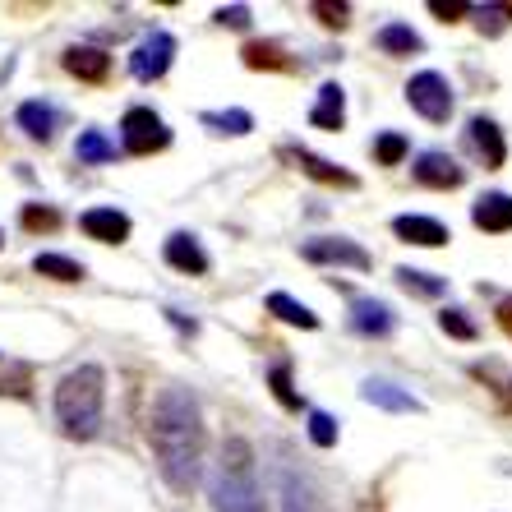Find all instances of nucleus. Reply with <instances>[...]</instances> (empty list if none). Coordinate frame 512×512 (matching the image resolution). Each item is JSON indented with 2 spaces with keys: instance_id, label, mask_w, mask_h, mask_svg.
<instances>
[{
  "instance_id": "f257e3e1",
  "label": "nucleus",
  "mask_w": 512,
  "mask_h": 512,
  "mask_svg": "<svg viewBox=\"0 0 512 512\" xmlns=\"http://www.w3.org/2000/svg\"><path fill=\"white\" fill-rule=\"evenodd\" d=\"M148 443L176 494H190L203 476V411L190 388L167 383L148 411Z\"/></svg>"
},
{
  "instance_id": "f03ea898",
  "label": "nucleus",
  "mask_w": 512,
  "mask_h": 512,
  "mask_svg": "<svg viewBox=\"0 0 512 512\" xmlns=\"http://www.w3.org/2000/svg\"><path fill=\"white\" fill-rule=\"evenodd\" d=\"M102 406H107V374L97 365H79L60 379L56 388V420L70 439H97L102 429Z\"/></svg>"
},
{
  "instance_id": "7ed1b4c3",
  "label": "nucleus",
  "mask_w": 512,
  "mask_h": 512,
  "mask_svg": "<svg viewBox=\"0 0 512 512\" xmlns=\"http://www.w3.org/2000/svg\"><path fill=\"white\" fill-rule=\"evenodd\" d=\"M213 508L217 512H263L259 485H254V453L245 439L222 443V466L213 480Z\"/></svg>"
},
{
  "instance_id": "20e7f679",
  "label": "nucleus",
  "mask_w": 512,
  "mask_h": 512,
  "mask_svg": "<svg viewBox=\"0 0 512 512\" xmlns=\"http://www.w3.org/2000/svg\"><path fill=\"white\" fill-rule=\"evenodd\" d=\"M120 143H125V153L134 157H153L162 153L171 143V130L162 125V116L148 107H130L125 111V120H120Z\"/></svg>"
},
{
  "instance_id": "39448f33",
  "label": "nucleus",
  "mask_w": 512,
  "mask_h": 512,
  "mask_svg": "<svg viewBox=\"0 0 512 512\" xmlns=\"http://www.w3.org/2000/svg\"><path fill=\"white\" fill-rule=\"evenodd\" d=\"M171 60H176V37H171L167 28H157V33H148L139 47H134L130 74L139 84H157V79L171 70Z\"/></svg>"
},
{
  "instance_id": "423d86ee",
  "label": "nucleus",
  "mask_w": 512,
  "mask_h": 512,
  "mask_svg": "<svg viewBox=\"0 0 512 512\" xmlns=\"http://www.w3.org/2000/svg\"><path fill=\"white\" fill-rule=\"evenodd\" d=\"M406 102H411L425 120H434V125H443V120L453 116V88H448V79L434 70L416 74V79L406 84Z\"/></svg>"
},
{
  "instance_id": "0eeeda50",
  "label": "nucleus",
  "mask_w": 512,
  "mask_h": 512,
  "mask_svg": "<svg viewBox=\"0 0 512 512\" xmlns=\"http://www.w3.org/2000/svg\"><path fill=\"white\" fill-rule=\"evenodd\" d=\"M300 259H310V263H337V268H356V273H370V268H374L370 254L360 250L356 240H346V236L305 240V245H300Z\"/></svg>"
},
{
  "instance_id": "6e6552de",
  "label": "nucleus",
  "mask_w": 512,
  "mask_h": 512,
  "mask_svg": "<svg viewBox=\"0 0 512 512\" xmlns=\"http://www.w3.org/2000/svg\"><path fill=\"white\" fill-rule=\"evenodd\" d=\"M277 157H282V162H291V167H300L310 180H319V185H337V190H356V185H360L351 171L333 167V162H323L319 153H310V148H296V143H282V148H277Z\"/></svg>"
},
{
  "instance_id": "1a4fd4ad",
  "label": "nucleus",
  "mask_w": 512,
  "mask_h": 512,
  "mask_svg": "<svg viewBox=\"0 0 512 512\" xmlns=\"http://www.w3.org/2000/svg\"><path fill=\"white\" fill-rule=\"evenodd\" d=\"M411 176H416L420 185H429V190H457L466 180V171L457 167V157H448V153H420Z\"/></svg>"
},
{
  "instance_id": "9d476101",
  "label": "nucleus",
  "mask_w": 512,
  "mask_h": 512,
  "mask_svg": "<svg viewBox=\"0 0 512 512\" xmlns=\"http://www.w3.org/2000/svg\"><path fill=\"white\" fill-rule=\"evenodd\" d=\"M466 143L476 148V157L485 162V171H499L503 167V157H508V143H503L499 125L485 116H476L471 125H466Z\"/></svg>"
},
{
  "instance_id": "9b49d317",
  "label": "nucleus",
  "mask_w": 512,
  "mask_h": 512,
  "mask_svg": "<svg viewBox=\"0 0 512 512\" xmlns=\"http://www.w3.org/2000/svg\"><path fill=\"white\" fill-rule=\"evenodd\" d=\"M351 328H356L360 337H388L397 328V319L383 300L360 296V300H351Z\"/></svg>"
},
{
  "instance_id": "f8f14e48",
  "label": "nucleus",
  "mask_w": 512,
  "mask_h": 512,
  "mask_svg": "<svg viewBox=\"0 0 512 512\" xmlns=\"http://www.w3.org/2000/svg\"><path fill=\"white\" fill-rule=\"evenodd\" d=\"M79 227H84V236L102 240V245H120V240H130V217L116 213V208H88V213L79 217Z\"/></svg>"
},
{
  "instance_id": "ddd939ff",
  "label": "nucleus",
  "mask_w": 512,
  "mask_h": 512,
  "mask_svg": "<svg viewBox=\"0 0 512 512\" xmlns=\"http://www.w3.org/2000/svg\"><path fill=\"white\" fill-rule=\"evenodd\" d=\"M393 231L406 240V245H425V250H439V245H448V227L443 222H434V217H420V213H402L393 222Z\"/></svg>"
},
{
  "instance_id": "4468645a",
  "label": "nucleus",
  "mask_w": 512,
  "mask_h": 512,
  "mask_svg": "<svg viewBox=\"0 0 512 512\" xmlns=\"http://www.w3.org/2000/svg\"><path fill=\"white\" fill-rule=\"evenodd\" d=\"M471 222H476L480 231H494V236H503V231H512V194H480L476 208H471Z\"/></svg>"
},
{
  "instance_id": "2eb2a0df",
  "label": "nucleus",
  "mask_w": 512,
  "mask_h": 512,
  "mask_svg": "<svg viewBox=\"0 0 512 512\" xmlns=\"http://www.w3.org/2000/svg\"><path fill=\"white\" fill-rule=\"evenodd\" d=\"M65 70H70L74 79H84V84H107L111 56L97 47H70L65 51Z\"/></svg>"
},
{
  "instance_id": "dca6fc26",
  "label": "nucleus",
  "mask_w": 512,
  "mask_h": 512,
  "mask_svg": "<svg viewBox=\"0 0 512 512\" xmlns=\"http://www.w3.org/2000/svg\"><path fill=\"white\" fill-rule=\"evenodd\" d=\"M167 263L176 273H190V277L208 273V254H203V245L194 236H185V231H176V236L167 240Z\"/></svg>"
},
{
  "instance_id": "f3484780",
  "label": "nucleus",
  "mask_w": 512,
  "mask_h": 512,
  "mask_svg": "<svg viewBox=\"0 0 512 512\" xmlns=\"http://www.w3.org/2000/svg\"><path fill=\"white\" fill-rule=\"evenodd\" d=\"M310 120L319 125V130H342V125H346V93H342V84H323L319 88V102H314Z\"/></svg>"
},
{
  "instance_id": "a211bd4d",
  "label": "nucleus",
  "mask_w": 512,
  "mask_h": 512,
  "mask_svg": "<svg viewBox=\"0 0 512 512\" xmlns=\"http://www.w3.org/2000/svg\"><path fill=\"white\" fill-rule=\"evenodd\" d=\"M360 397L370 406H383V411H420V402L406 388H397V383H388V379H370L365 388H360Z\"/></svg>"
},
{
  "instance_id": "6ab92c4d",
  "label": "nucleus",
  "mask_w": 512,
  "mask_h": 512,
  "mask_svg": "<svg viewBox=\"0 0 512 512\" xmlns=\"http://www.w3.org/2000/svg\"><path fill=\"white\" fill-rule=\"evenodd\" d=\"M56 107H51V102H24V107H19V125H24V134L28 139H42L47 143L51 134H56Z\"/></svg>"
},
{
  "instance_id": "aec40b11",
  "label": "nucleus",
  "mask_w": 512,
  "mask_h": 512,
  "mask_svg": "<svg viewBox=\"0 0 512 512\" xmlns=\"http://www.w3.org/2000/svg\"><path fill=\"white\" fill-rule=\"evenodd\" d=\"M388 56H416V51H425V42H420L416 28H406V24H388L379 28V37H374Z\"/></svg>"
},
{
  "instance_id": "412c9836",
  "label": "nucleus",
  "mask_w": 512,
  "mask_h": 512,
  "mask_svg": "<svg viewBox=\"0 0 512 512\" xmlns=\"http://www.w3.org/2000/svg\"><path fill=\"white\" fill-rule=\"evenodd\" d=\"M33 273L37 277H51V282H84V263L65 259V254H37Z\"/></svg>"
},
{
  "instance_id": "4be33fe9",
  "label": "nucleus",
  "mask_w": 512,
  "mask_h": 512,
  "mask_svg": "<svg viewBox=\"0 0 512 512\" xmlns=\"http://www.w3.org/2000/svg\"><path fill=\"white\" fill-rule=\"evenodd\" d=\"M397 282H402V291H411V296H420V300H439L443 291H448L443 277L420 273V268H397Z\"/></svg>"
},
{
  "instance_id": "5701e85b",
  "label": "nucleus",
  "mask_w": 512,
  "mask_h": 512,
  "mask_svg": "<svg viewBox=\"0 0 512 512\" xmlns=\"http://www.w3.org/2000/svg\"><path fill=\"white\" fill-rule=\"evenodd\" d=\"M268 310H273L282 323H296V328H319V314L305 310V305H300V300H291L286 291H273V296H268Z\"/></svg>"
},
{
  "instance_id": "b1692460",
  "label": "nucleus",
  "mask_w": 512,
  "mask_h": 512,
  "mask_svg": "<svg viewBox=\"0 0 512 512\" xmlns=\"http://www.w3.org/2000/svg\"><path fill=\"white\" fill-rule=\"evenodd\" d=\"M74 153H79V162H116V143L102 130H84L79 143H74Z\"/></svg>"
},
{
  "instance_id": "393cba45",
  "label": "nucleus",
  "mask_w": 512,
  "mask_h": 512,
  "mask_svg": "<svg viewBox=\"0 0 512 512\" xmlns=\"http://www.w3.org/2000/svg\"><path fill=\"white\" fill-rule=\"evenodd\" d=\"M240 56H245V65H250V70H291V60L282 56V47H277V42H250Z\"/></svg>"
},
{
  "instance_id": "a878e982",
  "label": "nucleus",
  "mask_w": 512,
  "mask_h": 512,
  "mask_svg": "<svg viewBox=\"0 0 512 512\" xmlns=\"http://www.w3.org/2000/svg\"><path fill=\"white\" fill-rule=\"evenodd\" d=\"M203 125L217 134H250L254 130V116L250 111H203Z\"/></svg>"
},
{
  "instance_id": "bb28decb",
  "label": "nucleus",
  "mask_w": 512,
  "mask_h": 512,
  "mask_svg": "<svg viewBox=\"0 0 512 512\" xmlns=\"http://www.w3.org/2000/svg\"><path fill=\"white\" fill-rule=\"evenodd\" d=\"M19 222H24V231H33V236H42V231H56V227H60V213H56V208H51V203H28V208H24V217H19Z\"/></svg>"
},
{
  "instance_id": "cd10ccee",
  "label": "nucleus",
  "mask_w": 512,
  "mask_h": 512,
  "mask_svg": "<svg viewBox=\"0 0 512 512\" xmlns=\"http://www.w3.org/2000/svg\"><path fill=\"white\" fill-rule=\"evenodd\" d=\"M268 383H273V397L286 406V411H300V393H296V383H291V370H286V365H273V370H268Z\"/></svg>"
},
{
  "instance_id": "c85d7f7f",
  "label": "nucleus",
  "mask_w": 512,
  "mask_h": 512,
  "mask_svg": "<svg viewBox=\"0 0 512 512\" xmlns=\"http://www.w3.org/2000/svg\"><path fill=\"white\" fill-rule=\"evenodd\" d=\"M439 328L448 337H457V342H476V337H480V328L466 319V310H443L439 314Z\"/></svg>"
},
{
  "instance_id": "c756f323",
  "label": "nucleus",
  "mask_w": 512,
  "mask_h": 512,
  "mask_svg": "<svg viewBox=\"0 0 512 512\" xmlns=\"http://www.w3.org/2000/svg\"><path fill=\"white\" fill-rule=\"evenodd\" d=\"M406 153H411V143H406L402 134H393V130H388V134H379V139H374V157H379L383 167H397V162H402Z\"/></svg>"
},
{
  "instance_id": "7c9ffc66",
  "label": "nucleus",
  "mask_w": 512,
  "mask_h": 512,
  "mask_svg": "<svg viewBox=\"0 0 512 512\" xmlns=\"http://www.w3.org/2000/svg\"><path fill=\"white\" fill-rule=\"evenodd\" d=\"M310 439L319 443V448H333L337 443V420L328 416V411H310Z\"/></svg>"
},
{
  "instance_id": "2f4dec72",
  "label": "nucleus",
  "mask_w": 512,
  "mask_h": 512,
  "mask_svg": "<svg viewBox=\"0 0 512 512\" xmlns=\"http://www.w3.org/2000/svg\"><path fill=\"white\" fill-rule=\"evenodd\" d=\"M480 33H503V24L512 19V5H480Z\"/></svg>"
},
{
  "instance_id": "473e14b6",
  "label": "nucleus",
  "mask_w": 512,
  "mask_h": 512,
  "mask_svg": "<svg viewBox=\"0 0 512 512\" xmlns=\"http://www.w3.org/2000/svg\"><path fill=\"white\" fill-rule=\"evenodd\" d=\"M314 14H319L323 28H346V24H351V10H346V5H328V0H319V5H314Z\"/></svg>"
},
{
  "instance_id": "72a5a7b5",
  "label": "nucleus",
  "mask_w": 512,
  "mask_h": 512,
  "mask_svg": "<svg viewBox=\"0 0 512 512\" xmlns=\"http://www.w3.org/2000/svg\"><path fill=\"white\" fill-rule=\"evenodd\" d=\"M429 14H434V19H443V24H457V19L466 14V5H462V0H429Z\"/></svg>"
},
{
  "instance_id": "f704fd0d",
  "label": "nucleus",
  "mask_w": 512,
  "mask_h": 512,
  "mask_svg": "<svg viewBox=\"0 0 512 512\" xmlns=\"http://www.w3.org/2000/svg\"><path fill=\"white\" fill-rule=\"evenodd\" d=\"M217 24H227V28H250V10H245V5H222V10H217Z\"/></svg>"
},
{
  "instance_id": "c9c22d12",
  "label": "nucleus",
  "mask_w": 512,
  "mask_h": 512,
  "mask_svg": "<svg viewBox=\"0 0 512 512\" xmlns=\"http://www.w3.org/2000/svg\"><path fill=\"white\" fill-rule=\"evenodd\" d=\"M499 323H503V333L512 337V300H503L499 305Z\"/></svg>"
},
{
  "instance_id": "e433bc0d",
  "label": "nucleus",
  "mask_w": 512,
  "mask_h": 512,
  "mask_svg": "<svg viewBox=\"0 0 512 512\" xmlns=\"http://www.w3.org/2000/svg\"><path fill=\"white\" fill-rule=\"evenodd\" d=\"M286 499H291V512H296V494H286Z\"/></svg>"
},
{
  "instance_id": "4c0bfd02",
  "label": "nucleus",
  "mask_w": 512,
  "mask_h": 512,
  "mask_svg": "<svg viewBox=\"0 0 512 512\" xmlns=\"http://www.w3.org/2000/svg\"><path fill=\"white\" fill-rule=\"evenodd\" d=\"M0 245H5V231H0Z\"/></svg>"
}]
</instances>
